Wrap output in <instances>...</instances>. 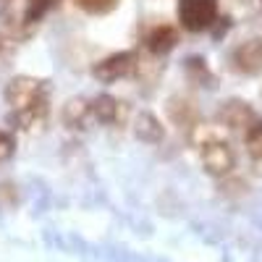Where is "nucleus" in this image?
Wrapping results in <instances>:
<instances>
[{
    "label": "nucleus",
    "mask_w": 262,
    "mask_h": 262,
    "mask_svg": "<svg viewBox=\"0 0 262 262\" xmlns=\"http://www.w3.org/2000/svg\"><path fill=\"white\" fill-rule=\"evenodd\" d=\"M6 100L11 105L8 121L18 131H34L48 121L50 92L48 81L34 76H13L6 86Z\"/></svg>",
    "instance_id": "nucleus-1"
},
{
    "label": "nucleus",
    "mask_w": 262,
    "mask_h": 262,
    "mask_svg": "<svg viewBox=\"0 0 262 262\" xmlns=\"http://www.w3.org/2000/svg\"><path fill=\"white\" fill-rule=\"evenodd\" d=\"M200 158H202L205 170L212 173V176H226L236 163L231 144L221 137H215V134H207V137L200 139Z\"/></svg>",
    "instance_id": "nucleus-2"
},
{
    "label": "nucleus",
    "mask_w": 262,
    "mask_h": 262,
    "mask_svg": "<svg viewBox=\"0 0 262 262\" xmlns=\"http://www.w3.org/2000/svg\"><path fill=\"white\" fill-rule=\"evenodd\" d=\"M217 18V0H179V21L186 32H205Z\"/></svg>",
    "instance_id": "nucleus-3"
},
{
    "label": "nucleus",
    "mask_w": 262,
    "mask_h": 262,
    "mask_svg": "<svg viewBox=\"0 0 262 262\" xmlns=\"http://www.w3.org/2000/svg\"><path fill=\"white\" fill-rule=\"evenodd\" d=\"M137 69H139L137 53H134V50H121V53H113V55L97 60L95 69H92V74H95V79L102 81V84H113V81H118V79H126V76H131V74H137Z\"/></svg>",
    "instance_id": "nucleus-4"
},
{
    "label": "nucleus",
    "mask_w": 262,
    "mask_h": 262,
    "mask_svg": "<svg viewBox=\"0 0 262 262\" xmlns=\"http://www.w3.org/2000/svg\"><path fill=\"white\" fill-rule=\"evenodd\" d=\"M86 107H90V118H92L95 123H102V126H116V123H121L123 111H126L123 102L116 100V97H111V95H97L95 100L86 102Z\"/></svg>",
    "instance_id": "nucleus-5"
},
{
    "label": "nucleus",
    "mask_w": 262,
    "mask_h": 262,
    "mask_svg": "<svg viewBox=\"0 0 262 262\" xmlns=\"http://www.w3.org/2000/svg\"><path fill=\"white\" fill-rule=\"evenodd\" d=\"M231 63H233V69L242 71V74H257L262 69V39L242 42V45L233 50Z\"/></svg>",
    "instance_id": "nucleus-6"
},
{
    "label": "nucleus",
    "mask_w": 262,
    "mask_h": 262,
    "mask_svg": "<svg viewBox=\"0 0 262 262\" xmlns=\"http://www.w3.org/2000/svg\"><path fill=\"white\" fill-rule=\"evenodd\" d=\"M144 45L152 55H165L179 45V32L170 24H158L155 29H149V34L144 37Z\"/></svg>",
    "instance_id": "nucleus-7"
},
{
    "label": "nucleus",
    "mask_w": 262,
    "mask_h": 262,
    "mask_svg": "<svg viewBox=\"0 0 262 262\" xmlns=\"http://www.w3.org/2000/svg\"><path fill=\"white\" fill-rule=\"evenodd\" d=\"M221 121L231 128H249L254 123V113L249 111L247 102H238V100H231L226 102V107L221 111Z\"/></svg>",
    "instance_id": "nucleus-8"
},
{
    "label": "nucleus",
    "mask_w": 262,
    "mask_h": 262,
    "mask_svg": "<svg viewBox=\"0 0 262 262\" xmlns=\"http://www.w3.org/2000/svg\"><path fill=\"white\" fill-rule=\"evenodd\" d=\"M134 134L142 139V142H160L163 134H165V128L160 126V121L152 116V113H139L137 121H134Z\"/></svg>",
    "instance_id": "nucleus-9"
},
{
    "label": "nucleus",
    "mask_w": 262,
    "mask_h": 262,
    "mask_svg": "<svg viewBox=\"0 0 262 262\" xmlns=\"http://www.w3.org/2000/svg\"><path fill=\"white\" fill-rule=\"evenodd\" d=\"M244 144H247V152L254 160H262V121H254L244 131Z\"/></svg>",
    "instance_id": "nucleus-10"
},
{
    "label": "nucleus",
    "mask_w": 262,
    "mask_h": 262,
    "mask_svg": "<svg viewBox=\"0 0 262 262\" xmlns=\"http://www.w3.org/2000/svg\"><path fill=\"white\" fill-rule=\"evenodd\" d=\"M53 6H58V0H29L27 11H24V21H27V24H37V21L45 18V13Z\"/></svg>",
    "instance_id": "nucleus-11"
},
{
    "label": "nucleus",
    "mask_w": 262,
    "mask_h": 262,
    "mask_svg": "<svg viewBox=\"0 0 262 262\" xmlns=\"http://www.w3.org/2000/svg\"><path fill=\"white\" fill-rule=\"evenodd\" d=\"M76 6H79L84 13L105 16V13H111V11L118 6V0H76Z\"/></svg>",
    "instance_id": "nucleus-12"
},
{
    "label": "nucleus",
    "mask_w": 262,
    "mask_h": 262,
    "mask_svg": "<svg viewBox=\"0 0 262 262\" xmlns=\"http://www.w3.org/2000/svg\"><path fill=\"white\" fill-rule=\"evenodd\" d=\"M13 152H16V139H13V134H8V131L0 128V163L8 160Z\"/></svg>",
    "instance_id": "nucleus-13"
},
{
    "label": "nucleus",
    "mask_w": 262,
    "mask_h": 262,
    "mask_svg": "<svg viewBox=\"0 0 262 262\" xmlns=\"http://www.w3.org/2000/svg\"><path fill=\"white\" fill-rule=\"evenodd\" d=\"M0 50H3V37H0Z\"/></svg>",
    "instance_id": "nucleus-14"
}]
</instances>
